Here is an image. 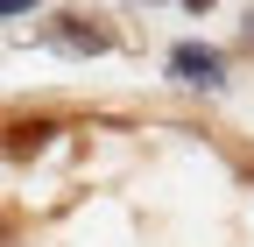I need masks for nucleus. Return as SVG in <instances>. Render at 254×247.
Returning a JSON list of instances; mask_svg holds the SVG:
<instances>
[{
    "label": "nucleus",
    "mask_w": 254,
    "mask_h": 247,
    "mask_svg": "<svg viewBox=\"0 0 254 247\" xmlns=\"http://www.w3.org/2000/svg\"><path fill=\"white\" fill-rule=\"evenodd\" d=\"M43 43H57V50H71V57H106L120 36L99 21V14H57L50 28H43Z\"/></svg>",
    "instance_id": "obj_1"
},
{
    "label": "nucleus",
    "mask_w": 254,
    "mask_h": 247,
    "mask_svg": "<svg viewBox=\"0 0 254 247\" xmlns=\"http://www.w3.org/2000/svg\"><path fill=\"white\" fill-rule=\"evenodd\" d=\"M170 71L177 78H190V85H205V92H219V85H226V50H205V43H177L170 50Z\"/></svg>",
    "instance_id": "obj_2"
},
{
    "label": "nucleus",
    "mask_w": 254,
    "mask_h": 247,
    "mask_svg": "<svg viewBox=\"0 0 254 247\" xmlns=\"http://www.w3.org/2000/svg\"><path fill=\"white\" fill-rule=\"evenodd\" d=\"M50 134H57L50 120H14V127H7V156H36Z\"/></svg>",
    "instance_id": "obj_3"
},
{
    "label": "nucleus",
    "mask_w": 254,
    "mask_h": 247,
    "mask_svg": "<svg viewBox=\"0 0 254 247\" xmlns=\"http://www.w3.org/2000/svg\"><path fill=\"white\" fill-rule=\"evenodd\" d=\"M14 14H36V0H0V21H14Z\"/></svg>",
    "instance_id": "obj_4"
},
{
    "label": "nucleus",
    "mask_w": 254,
    "mask_h": 247,
    "mask_svg": "<svg viewBox=\"0 0 254 247\" xmlns=\"http://www.w3.org/2000/svg\"><path fill=\"white\" fill-rule=\"evenodd\" d=\"M240 50H247V57H254V7H247V36H240Z\"/></svg>",
    "instance_id": "obj_5"
},
{
    "label": "nucleus",
    "mask_w": 254,
    "mask_h": 247,
    "mask_svg": "<svg viewBox=\"0 0 254 247\" xmlns=\"http://www.w3.org/2000/svg\"><path fill=\"white\" fill-rule=\"evenodd\" d=\"M184 7H190V14H205V7H212V0H184Z\"/></svg>",
    "instance_id": "obj_6"
}]
</instances>
